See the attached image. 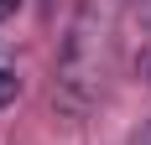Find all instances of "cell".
I'll return each instance as SVG.
<instances>
[{"label": "cell", "mask_w": 151, "mask_h": 145, "mask_svg": "<svg viewBox=\"0 0 151 145\" xmlns=\"http://www.w3.org/2000/svg\"><path fill=\"white\" fill-rule=\"evenodd\" d=\"M16 11V0H0V21H5V16H11Z\"/></svg>", "instance_id": "obj_3"}, {"label": "cell", "mask_w": 151, "mask_h": 145, "mask_svg": "<svg viewBox=\"0 0 151 145\" xmlns=\"http://www.w3.org/2000/svg\"><path fill=\"white\" fill-rule=\"evenodd\" d=\"M16 88H21V83H16V72L0 68V104H11V99H16Z\"/></svg>", "instance_id": "obj_2"}, {"label": "cell", "mask_w": 151, "mask_h": 145, "mask_svg": "<svg viewBox=\"0 0 151 145\" xmlns=\"http://www.w3.org/2000/svg\"><path fill=\"white\" fill-rule=\"evenodd\" d=\"M109 47H115V0H89L63 47V99L73 109H83L109 78Z\"/></svg>", "instance_id": "obj_1"}]
</instances>
